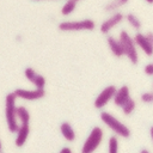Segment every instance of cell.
Segmentation results:
<instances>
[{"label": "cell", "instance_id": "obj_12", "mask_svg": "<svg viewBox=\"0 0 153 153\" xmlns=\"http://www.w3.org/2000/svg\"><path fill=\"white\" fill-rule=\"evenodd\" d=\"M129 98H130V91H129V87L126 86V85L121 86L120 88H116V92H115V94H114V97H112L115 105H117V106H120V108H121Z\"/></svg>", "mask_w": 153, "mask_h": 153}, {"label": "cell", "instance_id": "obj_9", "mask_svg": "<svg viewBox=\"0 0 153 153\" xmlns=\"http://www.w3.org/2000/svg\"><path fill=\"white\" fill-rule=\"evenodd\" d=\"M24 74H25V78L31 82L37 88H44L45 86V78L43 75H41L39 73H37L33 68L31 67H26L25 71H24Z\"/></svg>", "mask_w": 153, "mask_h": 153}, {"label": "cell", "instance_id": "obj_8", "mask_svg": "<svg viewBox=\"0 0 153 153\" xmlns=\"http://www.w3.org/2000/svg\"><path fill=\"white\" fill-rule=\"evenodd\" d=\"M124 19V14L121 12H115L111 17H109L108 19H105L102 24H100V32L102 33H109L115 26H117L122 20Z\"/></svg>", "mask_w": 153, "mask_h": 153}, {"label": "cell", "instance_id": "obj_1", "mask_svg": "<svg viewBox=\"0 0 153 153\" xmlns=\"http://www.w3.org/2000/svg\"><path fill=\"white\" fill-rule=\"evenodd\" d=\"M100 120L102 122L109 128L111 129L115 135L117 136H121V137H124V139H128L130 136V129L123 124L118 118H116L114 115H111L110 112H105V111H102L100 112Z\"/></svg>", "mask_w": 153, "mask_h": 153}, {"label": "cell", "instance_id": "obj_17", "mask_svg": "<svg viewBox=\"0 0 153 153\" xmlns=\"http://www.w3.org/2000/svg\"><path fill=\"white\" fill-rule=\"evenodd\" d=\"M126 19H127V22L129 23V25L134 29V30H136V31H139L140 29H141V26H142V24H141V22H140V19L134 14V13H128L127 16H126Z\"/></svg>", "mask_w": 153, "mask_h": 153}, {"label": "cell", "instance_id": "obj_15", "mask_svg": "<svg viewBox=\"0 0 153 153\" xmlns=\"http://www.w3.org/2000/svg\"><path fill=\"white\" fill-rule=\"evenodd\" d=\"M16 116L20 123H29L30 122V112L25 106H17L16 108Z\"/></svg>", "mask_w": 153, "mask_h": 153}, {"label": "cell", "instance_id": "obj_21", "mask_svg": "<svg viewBox=\"0 0 153 153\" xmlns=\"http://www.w3.org/2000/svg\"><path fill=\"white\" fill-rule=\"evenodd\" d=\"M141 100L143 103H152L153 102V92H143L141 94Z\"/></svg>", "mask_w": 153, "mask_h": 153}, {"label": "cell", "instance_id": "obj_18", "mask_svg": "<svg viewBox=\"0 0 153 153\" xmlns=\"http://www.w3.org/2000/svg\"><path fill=\"white\" fill-rule=\"evenodd\" d=\"M129 0H111L109 4L105 5V11L106 12H112V11H116L117 8L122 7L123 5H126Z\"/></svg>", "mask_w": 153, "mask_h": 153}, {"label": "cell", "instance_id": "obj_5", "mask_svg": "<svg viewBox=\"0 0 153 153\" xmlns=\"http://www.w3.org/2000/svg\"><path fill=\"white\" fill-rule=\"evenodd\" d=\"M94 27H96V23L92 19L71 20V22H62L59 24V29L61 31H91Z\"/></svg>", "mask_w": 153, "mask_h": 153}, {"label": "cell", "instance_id": "obj_2", "mask_svg": "<svg viewBox=\"0 0 153 153\" xmlns=\"http://www.w3.org/2000/svg\"><path fill=\"white\" fill-rule=\"evenodd\" d=\"M16 100H17V97L14 92L8 93L5 98V118H6L7 128L11 133H16L19 127L18 120L16 116V108H17Z\"/></svg>", "mask_w": 153, "mask_h": 153}, {"label": "cell", "instance_id": "obj_11", "mask_svg": "<svg viewBox=\"0 0 153 153\" xmlns=\"http://www.w3.org/2000/svg\"><path fill=\"white\" fill-rule=\"evenodd\" d=\"M16 140H14V143L17 147H23L24 143L26 142L27 137H29V134H30V126L29 123H22L17 131H16Z\"/></svg>", "mask_w": 153, "mask_h": 153}, {"label": "cell", "instance_id": "obj_7", "mask_svg": "<svg viewBox=\"0 0 153 153\" xmlns=\"http://www.w3.org/2000/svg\"><path fill=\"white\" fill-rule=\"evenodd\" d=\"M115 92H116V86H114V85L106 86V87L97 96V98L94 99V108H96V109H103V108L112 99Z\"/></svg>", "mask_w": 153, "mask_h": 153}, {"label": "cell", "instance_id": "obj_4", "mask_svg": "<svg viewBox=\"0 0 153 153\" xmlns=\"http://www.w3.org/2000/svg\"><path fill=\"white\" fill-rule=\"evenodd\" d=\"M103 135H104V131L100 127H98V126L93 127L92 130L90 131L87 139L85 140V142L82 145L81 153H92V152H94L99 147V145L103 140Z\"/></svg>", "mask_w": 153, "mask_h": 153}, {"label": "cell", "instance_id": "obj_6", "mask_svg": "<svg viewBox=\"0 0 153 153\" xmlns=\"http://www.w3.org/2000/svg\"><path fill=\"white\" fill-rule=\"evenodd\" d=\"M17 98L24 99V100H37L45 96L44 88H35V90H25V88H17L13 91Z\"/></svg>", "mask_w": 153, "mask_h": 153}, {"label": "cell", "instance_id": "obj_22", "mask_svg": "<svg viewBox=\"0 0 153 153\" xmlns=\"http://www.w3.org/2000/svg\"><path fill=\"white\" fill-rule=\"evenodd\" d=\"M143 72H145L147 75H153V63L146 65L145 68H143Z\"/></svg>", "mask_w": 153, "mask_h": 153}, {"label": "cell", "instance_id": "obj_28", "mask_svg": "<svg viewBox=\"0 0 153 153\" xmlns=\"http://www.w3.org/2000/svg\"><path fill=\"white\" fill-rule=\"evenodd\" d=\"M146 1H147L148 4H152V2H153V0H146Z\"/></svg>", "mask_w": 153, "mask_h": 153}, {"label": "cell", "instance_id": "obj_19", "mask_svg": "<svg viewBox=\"0 0 153 153\" xmlns=\"http://www.w3.org/2000/svg\"><path fill=\"white\" fill-rule=\"evenodd\" d=\"M135 108H136V102H135L133 98H129V99L121 106L122 112H123L124 115H130V114L135 110Z\"/></svg>", "mask_w": 153, "mask_h": 153}, {"label": "cell", "instance_id": "obj_25", "mask_svg": "<svg viewBox=\"0 0 153 153\" xmlns=\"http://www.w3.org/2000/svg\"><path fill=\"white\" fill-rule=\"evenodd\" d=\"M149 134H151V139L153 140V128H152V127L149 128Z\"/></svg>", "mask_w": 153, "mask_h": 153}, {"label": "cell", "instance_id": "obj_16", "mask_svg": "<svg viewBox=\"0 0 153 153\" xmlns=\"http://www.w3.org/2000/svg\"><path fill=\"white\" fill-rule=\"evenodd\" d=\"M76 4H78L76 0H67L61 8V14L62 16H69L71 13H73L74 10L76 8Z\"/></svg>", "mask_w": 153, "mask_h": 153}, {"label": "cell", "instance_id": "obj_3", "mask_svg": "<svg viewBox=\"0 0 153 153\" xmlns=\"http://www.w3.org/2000/svg\"><path fill=\"white\" fill-rule=\"evenodd\" d=\"M118 41L121 42V45H122V49H123V55H126L133 65H137L139 55H137V50H136V44H135L133 37L128 33V31L122 30L120 32Z\"/></svg>", "mask_w": 153, "mask_h": 153}, {"label": "cell", "instance_id": "obj_24", "mask_svg": "<svg viewBox=\"0 0 153 153\" xmlns=\"http://www.w3.org/2000/svg\"><path fill=\"white\" fill-rule=\"evenodd\" d=\"M60 153H72V149L69 147H63L60 149Z\"/></svg>", "mask_w": 153, "mask_h": 153}, {"label": "cell", "instance_id": "obj_27", "mask_svg": "<svg viewBox=\"0 0 153 153\" xmlns=\"http://www.w3.org/2000/svg\"><path fill=\"white\" fill-rule=\"evenodd\" d=\"M2 151V145H1V140H0V152Z\"/></svg>", "mask_w": 153, "mask_h": 153}, {"label": "cell", "instance_id": "obj_13", "mask_svg": "<svg viewBox=\"0 0 153 153\" xmlns=\"http://www.w3.org/2000/svg\"><path fill=\"white\" fill-rule=\"evenodd\" d=\"M60 131H61L62 136L65 137V140H67V141H69V142H72V141L75 140L76 134H75L73 127L71 126V123H68V122H62L61 126H60Z\"/></svg>", "mask_w": 153, "mask_h": 153}, {"label": "cell", "instance_id": "obj_20", "mask_svg": "<svg viewBox=\"0 0 153 153\" xmlns=\"http://www.w3.org/2000/svg\"><path fill=\"white\" fill-rule=\"evenodd\" d=\"M118 152V137L117 135H111L109 137V153Z\"/></svg>", "mask_w": 153, "mask_h": 153}, {"label": "cell", "instance_id": "obj_29", "mask_svg": "<svg viewBox=\"0 0 153 153\" xmlns=\"http://www.w3.org/2000/svg\"><path fill=\"white\" fill-rule=\"evenodd\" d=\"M76 1H79V0H76Z\"/></svg>", "mask_w": 153, "mask_h": 153}, {"label": "cell", "instance_id": "obj_14", "mask_svg": "<svg viewBox=\"0 0 153 153\" xmlns=\"http://www.w3.org/2000/svg\"><path fill=\"white\" fill-rule=\"evenodd\" d=\"M108 45H109L111 53H112L116 57H122V56H123V49H122L121 42H120L118 39H116V38L112 37V36H109V37H108Z\"/></svg>", "mask_w": 153, "mask_h": 153}, {"label": "cell", "instance_id": "obj_10", "mask_svg": "<svg viewBox=\"0 0 153 153\" xmlns=\"http://www.w3.org/2000/svg\"><path fill=\"white\" fill-rule=\"evenodd\" d=\"M133 39H134L135 44H136L139 48H141V50H142L147 56H152V54H153V43L149 42V41L145 37V33L137 31V32L135 33V36H134Z\"/></svg>", "mask_w": 153, "mask_h": 153}, {"label": "cell", "instance_id": "obj_23", "mask_svg": "<svg viewBox=\"0 0 153 153\" xmlns=\"http://www.w3.org/2000/svg\"><path fill=\"white\" fill-rule=\"evenodd\" d=\"M145 37H146V38H147L149 42H152V43H153V33H152L151 31L146 32V33H145Z\"/></svg>", "mask_w": 153, "mask_h": 153}, {"label": "cell", "instance_id": "obj_30", "mask_svg": "<svg viewBox=\"0 0 153 153\" xmlns=\"http://www.w3.org/2000/svg\"><path fill=\"white\" fill-rule=\"evenodd\" d=\"M36 1H38V0H36Z\"/></svg>", "mask_w": 153, "mask_h": 153}, {"label": "cell", "instance_id": "obj_26", "mask_svg": "<svg viewBox=\"0 0 153 153\" xmlns=\"http://www.w3.org/2000/svg\"><path fill=\"white\" fill-rule=\"evenodd\" d=\"M140 153H149V152H148V149H141Z\"/></svg>", "mask_w": 153, "mask_h": 153}]
</instances>
